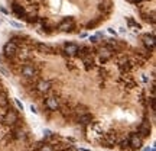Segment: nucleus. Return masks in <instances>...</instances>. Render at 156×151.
Masks as SVG:
<instances>
[{"label":"nucleus","instance_id":"f257e3e1","mask_svg":"<svg viewBox=\"0 0 156 151\" xmlns=\"http://www.w3.org/2000/svg\"><path fill=\"white\" fill-rule=\"evenodd\" d=\"M20 73H22V76L26 77V79H33V77L38 74V70H36V67L33 66V64L28 63V64H25V66H22Z\"/></svg>","mask_w":156,"mask_h":151},{"label":"nucleus","instance_id":"f03ea898","mask_svg":"<svg viewBox=\"0 0 156 151\" xmlns=\"http://www.w3.org/2000/svg\"><path fill=\"white\" fill-rule=\"evenodd\" d=\"M19 121V115H18V112L16 111H7L6 112V115L2 118V122L5 125H15L16 122Z\"/></svg>","mask_w":156,"mask_h":151},{"label":"nucleus","instance_id":"7ed1b4c3","mask_svg":"<svg viewBox=\"0 0 156 151\" xmlns=\"http://www.w3.org/2000/svg\"><path fill=\"white\" fill-rule=\"evenodd\" d=\"M74 26H75L74 19H72V18H65V19L58 25V29L61 32H71L72 29H74Z\"/></svg>","mask_w":156,"mask_h":151},{"label":"nucleus","instance_id":"20e7f679","mask_svg":"<svg viewBox=\"0 0 156 151\" xmlns=\"http://www.w3.org/2000/svg\"><path fill=\"white\" fill-rule=\"evenodd\" d=\"M3 53H5L6 57H15L16 53H18V44L9 41V42L5 44V46H3Z\"/></svg>","mask_w":156,"mask_h":151},{"label":"nucleus","instance_id":"39448f33","mask_svg":"<svg viewBox=\"0 0 156 151\" xmlns=\"http://www.w3.org/2000/svg\"><path fill=\"white\" fill-rule=\"evenodd\" d=\"M98 54H100V60H101V61H107V60L111 58V55H113V48H111L110 45H104L100 48Z\"/></svg>","mask_w":156,"mask_h":151},{"label":"nucleus","instance_id":"423d86ee","mask_svg":"<svg viewBox=\"0 0 156 151\" xmlns=\"http://www.w3.org/2000/svg\"><path fill=\"white\" fill-rule=\"evenodd\" d=\"M45 106L49 111H58L59 109V99L57 96H51L45 100Z\"/></svg>","mask_w":156,"mask_h":151},{"label":"nucleus","instance_id":"0eeeda50","mask_svg":"<svg viewBox=\"0 0 156 151\" xmlns=\"http://www.w3.org/2000/svg\"><path fill=\"white\" fill-rule=\"evenodd\" d=\"M143 45L146 46L149 51H153V48H155V36H153V33H146V35H143Z\"/></svg>","mask_w":156,"mask_h":151},{"label":"nucleus","instance_id":"6e6552de","mask_svg":"<svg viewBox=\"0 0 156 151\" xmlns=\"http://www.w3.org/2000/svg\"><path fill=\"white\" fill-rule=\"evenodd\" d=\"M142 142H143V139L139 137V134H130L127 144L132 145V148H140V147H142Z\"/></svg>","mask_w":156,"mask_h":151},{"label":"nucleus","instance_id":"1a4fd4ad","mask_svg":"<svg viewBox=\"0 0 156 151\" xmlns=\"http://www.w3.org/2000/svg\"><path fill=\"white\" fill-rule=\"evenodd\" d=\"M51 81L49 80H39L36 83V90L39 93H48L51 90Z\"/></svg>","mask_w":156,"mask_h":151},{"label":"nucleus","instance_id":"9d476101","mask_svg":"<svg viewBox=\"0 0 156 151\" xmlns=\"http://www.w3.org/2000/svg\"><path fill=\"white\" fill-rule=\"evenodd\" d=\"M12 12L19 18H28V12L23 6H20L19 3H13L12 5Z\"/></svg>","mask_w":156,"mask_h":151},{"label":"nucleus","instance_id":"9b49d317","mask_svg":"<svg viewBox=\"0 0 156 151\" xmlns=\"http://www.w3.org/2000/svg\"><path fill=\"white\" fill-rule=\"evenodd\" d=\"M150 134V124L148 121H143V124L139 126V137L145 138V137H149Z\"/></svg>","mask_w":156,"mask_h":151},{"label":"nucleus","instance_id":"f8f14e48","mask_svg":"<svg viewBox=\"0 0 156 151\" xmlns=\"http://www.w3.org/2000/svg\"><path fill=\"white\" fill-rule=\"evenodd\" d=\"M64 51H65V54H68V55H75V54H78L80 48H78L77 44H72V42H70V44H65Z\"/></svg>","mask_w":156,"mask_h":151},{"label":"nucleus","instance_id":"ddd939ff","mask_svg":"<svg viewBox=\"0 0 156 151\" xmlns=\"http://www.w3.org/2000/svg\"><path fill=\"white\" fill-rule=\"evenodd\" d=\"M117 138H116V134H107L106 137H104V147H113V145L116 144Z\"/></svg>","mask_w":156,"mask_h":151},{"label":"nucleus","instance_id":"4468645a","mask_svg":"<svg viewBox=\"0 0 156 151\" xmlns=\"http://www.w3.org/2000/svg\"><path fill=\"white\" fill-rule=\"evenodd\" d=\"M36 48H38V51L41 54H54V48L49 45H46V44H38Z\"/></svg>","mask_w":156,"mask_h":151},{"label":"nucleus","instance_id":"2eb2a0df","mask_svg":"<svg viewBox=\"0 0 156 151\" xmlns=\"http://www.w3.org/2000/svg\"><path fill=\"white\" fill-rule=\"evenodd\" d=\"M111 6H113L111 0H103V2L100 3V9L103 10L104 13H109V12L111 10Z\"/></svg>","mask_w":156,"mask_h":151},{"label":"nucleus","instance_id":"dca6fc26","mask_svg":"<svg viewBox=\"0 0 156 151\" xmlns=\"http://www.w3.org/2000/svg\"><path fill=\"white\" fill-rule=\"evenodd\" d=\"M80 124H83V125H87V124H91V121H93V116H91L90 113H84V115H81L80 116Z\"/></svg>","mask_w":156,"mask_h":151},{"label":"nucleus","instance_id":"f3484780","mask_svg":"<svg viewBox=\"0 0 156 151\" xmlns=\"http://www.w3.org/2000/svg\"><path fill=\"white\" fill-rule=\"evenodd\" d=\"M9 105V98L5 92H0V108H7Z\"/></svg>","mask_w":156,"mask_h":151},{"label":"nucleus","instance_id":"a211bd4d","mask_svg":"<svg viewBox=\"0 0 156 151\" xmlns=\"http://www.w3.org/2000/svg\"><path fill=\"white\" fill-rule=\"evenodd\" d=\"M23 137V132H22V129L20 128H16V129H13V138H22Z\"/></svg>","mask_w":156,"mask_h":151},{"label":"nucleus","instance_id":"6ab92c4d","mask_svg":"<svg viewBox=\"0 0 156 151\" xmlns=\"http://www.w3.org/2000/svg\"><path fill=\"white\" fill-rule=\"evenodd\" d=\"M38 151H54V148H52L51 145H41V147H39V150Z\"/></svg>","mask_w":156,"mask_h":151},{"label":"nucleus","instance_id":"aec40b11","mask_svg":"<svg viewBox=\"0 0 156 151\" xmlns=\"http://www.w3.org/2000/svg\"><path fill=\"white\" fill-rule=\"evenodd\" d=\"M98 38H100L98 35H93V36H90V41L93 44H96V42H98Z\"/></svg>","mask_w":156,"mask_h":151},{"label":"nucleus","instance_id":"412c9836","mask_svg":"<svg viewBox=\"0 0 156 151\" xmlns=\"http://www.w3.org/2000/svg\"><path fill=\"white\" fill-rule=\"evenodd\" d=\"M44 135H45V138H51L52 137V131H49V129H45Z\"/></svg>","mask_w":156,"mask_h":151},{"label":"nucleus","instance_id":"4be33fe9","mask_svg":"<svg viewBox=\"0 0 156 151\" xmlns=\"http://www.w3.org/2000/svg\"><path fill=\"white\" fill-rule=\"evenodd\" d=\"M10 26H15V28H22V25H20V23H18V22H10Z\"/></svg>","mask_w":156,"mask_h":151},{"label":"nucleus","instance_id":"5701e85b","mask_svg":"<svg viewBox=\"0 0 156 151\" xmlns=\"http://www.w3.org/2000/svg\"><path fill=\"white\" fill-rule=\"evenodd\" d=\"M31 111H32V113H38V111H36L35 106H31Z\"/></svg>","mask_w":156,"mask_h":151},{"label":"nucleus","instance_id":"b1692460","mask_svg":"<svg viewBox=\"0 0 156 151\" xmlns=\"http://www.w3.org/2000/svg\"><path fill=\"white\" fill-rule=\"evenodd\" d=\"M109 32H110V33H113V35H116V31H114L113 28H109Z\"/></svg>","mask_w":156,"mask_h":151},{"label":"nucleus","instance_id":"393cba45","mask_svg":"<svg viewBox=\"0 0 156 151\" xmlns=\"http://www.w3.org/2000/svg\"><path fill=\"white\" fill-rule=\"evenodd\" d=\"M16 105H18V108H19V109H22V108H23V106H22V103H20L19 100H16Z\"/></svg>","mask_w":156,"mask_h":151},{"label":"nucleus","instance_id":"a878e982","mask_svg":"<svg viewBox=\"0 0 156 151\" xmlns=\"http://www.w3.org/2000/svg\"><path fill=\"white\" fill-rule=\"evenodd\" d=\"M142 151H150V148H149V147H146V148H143Z\"/></svg>","mask_w":156,"mask_h":151},{"label":"nucleus","instance_id":"bb28decb","mask_svg":"<svg viewBox=\"0 0 156 151\" xmlns=\"http://www.w3.org/2000/svg\"><path fill=\"white\" fill-rule=\"evenodd\" d=\"M150 151H156V148H155V147H152V148H150Z\"/></svg>","mask_w":156,"mask_h":151},{"label":"nucleus","instance_id":"cd10ccee","mask_svg":"<svg viewBox=\"0 0 156 151\" xmlns=\"http://www.w3.org/2000/svg\"><path fill=\"white\" fill-rule=\"evenodd\" d=\"M135 2H142V0H135Z\"/></svg>","mask_w":156,"mask_h":151},{"label":"nucleus","instance_id":"c85d7f7f","mask_svg":"<svg viewBox=\"0 0 156 151\" xmlns=\"http://www.w3.org/2000/svg\"><path fill=\"white\" fill-rule=\"evenodd\" d=\"M65 151H70V150H65Z\"/></svg>","mask_w":156,"mask_h":151}]
</instances>
